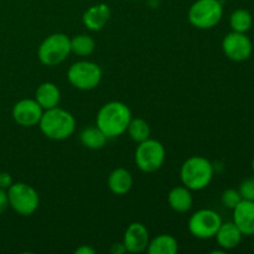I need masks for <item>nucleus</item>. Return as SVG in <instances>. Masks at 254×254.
Masks as SVG:
<instances>
[{
  "label": "nucleus",
  "mask_w": 254,
  "mask_h": 254,
  "mask_svg": "<svg viewBox=\"0 0 254 254\" xmlns=\"http://www.w3.org/2000/svg\"><path fill=\"white\" fill-rule=\"evenodd\" d=\"M131 118V111L126 103L112 101L99 109L96 126L103 131L107 138L113 139L126 133Z\"/></svg>",
  "instance_id": "obj_1"
},
{
  "label": "nucleus",
  "mask_w": 254,
  "mask_h": 254,
  "mask_svg": "<svg viewBox=\"0 0 254 254\" xmlns=\"http://www.w3.org/2000/svg\"><path fill=\"white\" fill-rule=\"evenodd\" d=\"M39 127L46 138L51 140H64L76 130V119L66 109L55 107L44 111Z\"/></svg>",
  "instance_id": "obj_2"
},
{
  "label": "nucleus",
  "mask_w": 254,
  "mask_h": 254,
  "mask_svg": "<svg viewBox=\"0 0 254 254\" xmlns=\"http://www.w3.org/2000/svg\"><path fill=\"white\" fill-rule=\"evenodd\" d=\"M213 165L203 156H191L184 161L180 169V179L184 186L191 191H200L207 188L213 179Z\"/></svg>",
  "instance_id": "obj_3"
},
{
  "label": "nucleus",
  "mask_w": 254,
  "mask_h": 254,
  "mask_svg": "<svg viewBox=\"0 0 254 254\" xmlns=\"http://www.w3.org/2000/svg\"><path fill=\"white\" fill-rule=\"evenodd\" d=\"M223 16V4L221 0H196L188 12L189 22L200 30L215 27Z\"/></svg>",
  "instance_id": "obj_4"
},
{
  "label": "nucleus",
  "mask_w": 254,
  "mask_h": 254,
  "mask_svg": "<svg viewBox=\"0 0 254 254\" xmlns=\"http://www.w3.org/2000/svg\"><path fill=\"white\" fill-rule=\"evenodd\" d=\"M71 54V39L66 34L55 32L40 44L37 57L45 66L54 67L62 64Z\"/></svg>",
  "instance_id": "obj_5"
},
{
  "label": "nucleus",
  "mask_w": 254,
  "mask_h": 254,
  "mask_svg": "<svg viewBox=\"0 0 254 254\" xmlns=\"http://www.w3.org/2000/svg\"><path fill=\"white\" fill-rule=\"evenodd\" d=\"M9 206L20 216H31L40 205V196L31 185L26 183H12L7 189Z\"/></svg>",
  "instance_id": "obj_6"
},
{
  "label": "nucleus",
  "mask_w": 254,
  "mask_h": 254,
  "mask_svg": "<svg viewBox=\"0 0 254 254\" xmlns=\"http://www.w3.org/2000/svg\"><path fill=\"white\" fill-rule=\"evenodd\" d=\"M166 150L156 139H146L138 144L135 150V164L143 173H155L165 163Z\"/></svg>",
  "instance_id": "obj_7"
},
{
  "label": "nucleus",
  "mask_w": 254,
  "mask_h": 254,
  "mask_svg": "<svg viewBox=\"0 0 254 254\" xmlns=\"http://www.w3.org/2000/svg\"><path fill=\"white\" fill-rule=\"evenodd\" d=\"M67 79L74 88L91 91L101 83L102 69L92 61H77L69 66Z\"/></svg>",
  "instance_id": "obj_8"
},
{
  "label": "nucleus",
  "mask_w": 254,
  "mask_h": 254,
  "mask_svg": "<svg viewBox=\"0 0 254 254\" xmlns=\"http://www.w3.org/2000/svg\"><path fill=\"white\" fill-rule=\"evenodd\" d=\"M221 225L222 218L216 211L201 208L196 211L189 220V231L198 240H210L215 237Z\"/></svg>",
  "instance_id": "obj_9"
},
{
  "label": "nucleus",
  "mask_w": 254,
  "mask_h": 254,
  "mask_svg": "<svg viewBox=\"0 0 254 254\" xmlns=\"http://www.w3.org/2000/svg\"><path fill=\"white\" fill-rule=\"evenodd\" d=\"M223 54L236 62L246 61L253 52V44L245 32L232 31L222 40Z\"/></svg>",
  "instance_id": "obj_10"
},
{
  "label": "nucleus",
  "mask_w": 254,
  "mask_h": 254,
  "mask_svg": "<svg viewBox=\"0 0 254 254\" xmlns=\"http://www.w3.org/2000/svg\"><path fill=\"white\" fill-rule=\"evenodd\" d=\"M42 113H44V109L35 98H26L16 102L11 112L14 121L19 126L26 127V128L39 126Z\"/></svg>",
  "instance_id": "obj_11"
},
{
  "label": "nucleus",
  "mask_w": 254,
  "mask_h": 254,
  "mask_svg": "<svg viewBox=\"0 0 254 254\" xmlns=\"http://www.w3.org/2000/svg\"><path fill=\"white\" fill-rule=\"evenodd\" d=\"M150 237L149 231L143 223L134 222L128 226L123 236V245L126 246L127 252L141 253L146 251Z\"/></svg>",
  "instance_id": "obj_12"
},
{
  "label": "nucleus",
  "mask_w": 254,
  "mask_h": 254,
  "mask_svg": "<svg viewBox=\"0 0 254 254\" xmlns=\"http://www.w3.org/2000/svg\"><path fill=\"white\" fill-rule=\"evenodd\" d=\"M233 222L243 236L254 235V201L242 200L233 208Z\"/></svg>",
  "instance_id": "obj_13"
},
{
  "label": "nucleus",
  "mask_w": 254,
  "mask_h": 254,
  "mask_svg": "<svg viewBox=\"0 0 254 254\" xmlns=\"http://www.w3.org/2000/svg\"><path fill=\"white\" fill-rule=\"evenodd\" d=\"M111 19V9L104 2L94 4L89 6L83 12L82 21L83 25L91 31H99L107 25V22Z\"/></svg>",
  "instance_id": "obj_14"
},
{
  "label": "nucleus",
  "mask_w": 254,
  "mask_h": 254,
  "mask_svg": "<svg viewBox=\"0 0 254 254\" xmlns=\"http://www.w3.org/2000/svg\"><path fill=\"white\" fill-rule=\"evenodd\" d=\"M216 241H217L218 246H220L222 250L230 251L233 248L238 247V245L242 241V232L240 231V228L235 225V222H226L220 226L217 233H216Z\"/></svg>",
  "instance_id": "obj_15"
},
{
  "label": "nucleus",
  "mask_w": 254,
  "mask_h": 254,
  "mask_svg": "<svg viewBox=\"0 0 254 254\" xmlns=\"http://www.w3.org/2000/svg\"><path fill=\"white\" fill-rule=\"evenodd\" d=\"M168 202L175 212L185 213L192 208L193 196L186 186H176L171 189L168 195Z\"/></svg>",
  "instance_id": "obj_16"
},
{
  "label": "nucleus",
  "mask_w": 254,
  "mask_h": 254,
  "mask_svg": "<svg viewBox=\"0 0 254 254\" xmlns=\"http://www.w3.org/2000/svg\"><path fill=\"white\" fill-rule=\"evenodd\" d=\"M108 188L114 195H127L133 188V176L124 168H117L109 174Z\"/></svg>",
  "instance_id": "obj_17"
},
{
  "label": "nucleus",
  "mask_w": 254,
  "mask_h": 254,
  "mask_svg": "<svg viewBox=\"0 0 254 254\" xmlns=\"http://www.w3.org/2000/svg\"><path fill=\"white\" fill-rule=\"evenodd\" d=\"M35 99L42 107V109L46 111V109L59 107L60 101H61V92L59 87L52 82H44L37 87L35 92Z\"/></svg>",
  "instance_id": "obj_18"
},
{
  "label": "nucleus",
  "mask_w": 254,
  "mask_h": 254,
  "mask_svg": "<svg viewBox=\"0 0 254 254\" xmlns=\"http://www.w3.org/2000/svg\"><path fill=\"white\" fill-rule=\"evenodd\" d=\"M179 251V243L171 235H159L150 240L146 252L149 254H176Z\"/></svg>",
  "instance_id": "obj_19"
},
{
  "label": "nucleus",
  "mask_w": 254,
  "mask_h": 254,
  "mask_svg": "<svg viewBox=\"0 0 254 254\" xmlns=\"http://www.w3.org/2000/svg\"><path fill=\"white\" fill-rule=\"evenodd\" d=\"M79 139H81L82 145L86 148L92 149V150H98L102 149L107 144V138L104 135L103 131L98 128V127H87L79 134Z\"/></svg>",
  "instance_id": "obj_20"
},
{
  "label": "nucleus",
  "mask_w": 254,
  "mask_h": 254,
  "mask_svg": "<svg viewBox=\"0 0 254 254\" xmlns=\"http://www.w3.org/2000/svg\"><path fill=\"white\" fill-rule=\"evenodd\" d=\"M96 50V41L87 34L76 35L71 39V52L79 57H86L93 54Z\"/></svg>",
  "instance_id": "obj_21"
},
{
  "label": "nucleus",
  "mask_w": 254,
  "mask_h": 254,
  "mask_svg": "<svg viewBox=\"0 0 254 254\" xmlns=\"http://www.w3.org/2000/svg\"><path fill=\"white\" fill-rule=\"evenodd\" d=\"M127 131H128L131 140H134L138 144L150 138L151 133L150 126L143 118H131V121L129 122Z\"/></svg>",
  "instance_id": "obj_22"
},
{
  "label": "nucleus",
  "mask_w": 254,
  "mask_h": 254,
  "mask_svg": "<svg viewBox=\"0 0 254 254\" xmlns=\"http://www.w3.org/2000/svg\"><path fill=\"white\" fill-rule=\"evenodd\" d=\"M253 24V17L248 10L246 9H237L231 14L230 16V25L232 31L237 32H247L251 30Z\"/></svg>",
  "instance_id": "obj_23"
},
{
  "label": "nucleus",
  "mask_w": 254,
  "mask_h": 254,
  "mask_svg": "<svg viewBox=\"0 0 254 254\" xmlns=\"http://www.w3.org/2000/svg\"><path fill=\"white\" fill-rule=\"evenodd\" d=\"M221 201H222V205L225 206V207L233 210V208L242 201V197H241V193L238 190H235V189H227L226 191H223L222 196H221Z\"/></svg>",
  "instance_id": "obj_24"
},
{
  "label": "nucleus",
  "mask_w": 254,
  "mask_h": 254,
  "mask_svg": "<svg viewBox=\"0 0 254 254\" xmlns=\"http://www.w3.org/2000/svg\"><path fill=\"white\" fill-rule=\"evenodd\" d=\"M238 191H240L242 200L254 201V178H248L243 180Z\"/></svg>",
  "instance_id": "obj_25"
},
{
  "label": "nucleus",
  "mask_w": 254,
  "mask_h": 254,
  "mask_svg": "<svg viewBox=\"0 0 254 254\" xmlns=\"http://www.w3.org/2000/svg\"><path fill=\"white\" fill-rule=\"evenodd\" d=\"M9 206V197H7V190L4 189H0V215L5 212L7 210Z\"/></svg>",
  "instance_id": "obj_26"
},
{
  "label": "nucleus",
  "mask_w": 254,
  "mask_h": 254,
  "mask_svg": "<svg viewBox=\"0 0 254 254\" xmlns=\"http://www.w3.org/2000/svg\"><path fill=\"white\" fill-rule=\"evenodd\" d=\"M12 185V178L9 173H0V189L7 190Z\"/></svg>",
  "instance_id": "obj_27"
},
{
  "label": "nucleus",
  "mask_w": 254,
  "mask_h": 254,
  "mask_svg": "<svg viewBox=\"0 0 254 254\" xmlns=\"http://www.w3.org/2000/svg\"><path fill=\"white\" fill-rule=\"evenodd\" d=\"M111 253L112 254H124V253H127L126 246L123 245V242L114 243V245H112V247H111Z\"/></svg>",
  "instance_id": "obj_28"
},
{
  "label": "nucleus",
  "mask_w": 254,
  "mask_h": 254,
  "mask_svg": "<svg viewBox=\"0 0 254 254\" xmlns=\"http://www.w3.org/2000/svg\"><path fill=\"white\" fill-rule=\"evenodd\" d=\"M74 253L76 254H94V250L92 247H89V246H81V247L77 248L76 251H74Z\"/></svg>",
  "instance_id": "obj_29"
},
{
  "label": "nucleus",
  "mask_w": 254,
  "mask_h": 254,
  "mask_svg": "<svg viewBox=\"0 0 254 254\" xmlns=\"http://www.w3.org/2000/svg\"><path fill=\"white\" fill-rule=\"evenodd\" d=\"M252 169H253V173H254V158H253V160H252Z\"/></svg>",
  "instance_id": "obj_30"
},
{
  "label": "nucleus",
  "mask_w": 254,
  "mask_h": 254,
  "mask_svg": "<svg viewBox=\"0 0 254 254\" xmlns=\"http://www.w3.org/2000/svg\"><path fill=\"white\" fill-rule=\"evenodd\" d=\"M134 1H140V0H134Z\"/></svg>",
  "instance_id": "obj_31"
}]
</instances>
